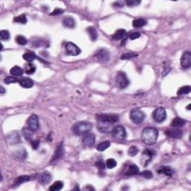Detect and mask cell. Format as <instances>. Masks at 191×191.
I'll list each match as a JSON object with an SVG mask.
<instances>
[{
	"mask_svg": "<svg viewBox=\"0 0 191 191\" xmlns=\"http://www.w3.org/2000/svg\"><path fill=\"white\" fill-rule=\"evenodd\" d=\"M0 38L2 40H8L10 38V34L7 30H2L0 32Z\"/></svg>",
	"mask_w": 191,
	"mask_h": 191,
	"instance_id": "cell-40",
	"label": "cell"
},
{
	"mask_svg": "<svg viewBox=\"0 0 191 191\" xmlns=\"http://www.w3.org/2000/svg\"><path fill=\"white\" fill-rule=\"evenodd\" d=\"M5 90L4 87H1V94L3 95L5 93Z\"/></svg>",
	"mask_w": 191,
	"mask_h": 191,
	"instance_id": "cell-51",
	"label": "cell"
},
{
	"mask_svg": "<svg viewBox=\"0 0 191 191\" xmlns=\"http://www.w3.org/2000/svg\"><path fill=\"white\" fill-rule=\"evenodd\" d=\"M62 23H63V26L70 28H74L75 25H76V21H75V20L73 17H64L63 21H62Z\"/></svg>",
	"mask_w": 191,
	"mask_h": 191,
	"instance_id": "cell-21",
	"label": "cell"
},
{
	"mask_svg": "<svg viewBox=\"0 0 191 191\" xmlns=\"http://www.w3.org/2000/svg\"><path fill=\"white\" fill-rule=\"evenodd\" d=\"M110 145H111L110 141H104V142L99 143L97 146V150L99 151V152H103V151H105L109 147Z\"/></svg>",
	"mask_w": 191,
	"mask_h": 191,
	"instance_id": "cell-34",
	"label": "cell"
},
{
	"mask_svg": "<svg viewBox=\"0 0 191 191\" xmlns=\"http://www.w3.org/2000/svg\"><path fill=\"white\" fill-rule=\"evenodd\" d=\"M165 135L170 138H174V139H180L182 137V131L177 128H172V129H167L164 131Z\"/></svg>",
	"mask_w": 191,
	"mask_h": 191,
	"instance_id": "cell-14",
	"label": "cell"
},
{
	"mask_svg": "<svg viewBox=\"0 0 191 191\" xmlns=\"http://www.w3.org/2000/svg\"><path fill=\"white\" fill-rule=\"evenodd\" d=\"M140 172L139 168L136 165H131L128 167V169L127 170V171L125 172V176H135V175L138 174Z\"/></svg>",
	"mask_w": 191,
	"mask_h": 191,
	"instance_id": "cell-26",
	"label": "cell"
},
{
	"mask_svg": "<svg viewBox=\"0 0 191 191\" xmlns=\"http://www.w3.org/2000/svg\"><path fill=\"white\" fill-rule=\"evenodd\" d=\"M63 187V183L60 181H55L54 184H52V185H51L49 187V190L51 191H58L60 190Z\"/></svg>",
	"mask_w": 191,
	"mask_h": 191,
	"instance_id": "cell-32",
	"label": "cell"
},
{
	"mask_svg": "<svg viewBox=\"0 0 191 191\" xmlns=\"http://www.w3.org/2000/svg\"><path fill=\"white\" fill-rule=\"evenodd\" d=\"M112 135L115 139L123 140L126 138L127 134L125 128L122 125H117L112 129Z\"/></svg>",
	"mask_w": 191,
	"mask_h": 191,
	"instance_id": "cell-8",
	"label": "cell"
},
{
	"mask_svg": "<svg viewBox=\"0 0 191 191\" xmlns=\"http://www.w3.org/2000/svg\"><path fill=\"white\" fill-rule=\"evenodd\" d=\"M96 166L98 167L100 170H103L105 168V163L102 160H99L96 163Z\"/></svg>",
	"mask_w": 191,
	"mask_h": 191,
	"instance_id": "cell-45",
	"label": "cell"
},
{
	"mask_svg": "<svg viewBox=\"0 0 191 191\" xmlns=\"http://www.w3.org/2000/svg\"><path fill=\"white\" fill-rule=\"evenodd\" d=\"M152 117L155 122L160 123L163 122L167 118V112L166 110L163 108H157L152 114Z\"/></svg>",
	"mask_w": 191,
	"mask_h": 191,
	"instance_id": "cell-4",
	"label": "cell"
},
{
	"mask_svg": "<svg viewBox=\"0 0 191 191\" xmlns=\"http://www.w3.org/2000/svg\"><path fill=\"white\" fill-rule=\"evenodd\" d=\"M117 165V161L113 158L108 159V160L105 161V166L108 169L114 168V167H116Z\"/></svg>",
	"mask_w": 191,
	"mask_h": 191,
	"instance_id": "cell-37",
	"label": "cell"
},
{
	"mask_svg": "<svg viewBox=\"0 0 191 191\" xmlns=\"http://www.w3.org/2000/svg\"><path fill=\"white\" fill-rule=\"evenodd\" d=\"M186 123L185 120L181 117H176L171 122V126L173 128H180V127L184 126V124Z\"/></svg>",
	"mask_w": 191,
	"mask_h": 191,
	"instance_id": "cell-23",
	"label": "cell"
},
{
	"mask_svg": "<svg viewBox=\"0 0 191 191\" xmlns=\"http://www.w3.org/2000/svg\"><path fill=\"white\" fill-rule=\"evenodd\" d=\"M158 138V131L155 128L147 127L141 132V141L146 145H152L156 143Z\"/></svg>",
	"mask_w": 191,
	"mask_h": 191,
	"instance_id": "cell-1",
	"label": "cell"
},
{
	"mask_svg": "<svg viewBox=\"0 0 191 191\" xmlns=\"http://www.w3.org/2000/svg\"><path fill=\"white\" fill-rule=\"evenodd\" d=\"M155 155V152L150 149H146L144 152H143L141 160H142V164L146 166L149 163H150L152 157Z\"/></svg>",
	"mask_w": 191,
	"mask_h": 191,
	"instance_id": "cell-9",
	"label": "cell"
},
{
	"mask_svg": "<svg viewBox=\"0 0 191 191\" xmlns=\"http://www.w3.org/2000/svg\"><path fill=\"white\" fill-rule=\"evenodd\" d=\"M116 82L119 88L124 89L127 87L129 84V80L127 78V76L123 72H119L116 76Z\"/></svg>",
	"mask_w": 191,
	"mask_h": 191,
	"instance_id": "cell-5",
	"label": "cell"
},
{
	"mask_svg": "<svg viewBox=\"0 0 191 191\" xmlns=\"http://www.w3.org/2000/svg\"><path fill=\"white\" fill-rule=\"evenodd\" d=\"M87 32H88L89 36H90L91 40L94 41L97 39V37H98V33H97L96 28L95 27H93V26L88 27V28H87Z\"/></svg>",
	"mask_w": 191,
	"mask_h": 191,
	"instance_id": "cell-27",
	"label": "cell"
},
{
	"mask_svg": "<svg viewBox=\"0 0 191 191\" xmlns=\"http://www.w3.org/2000/svg\"><path fill=\"white\" fill-rule=\"evenodd\" d=\"M181 64L185 69L190 67L191 66V53L190 52H185L183 53L181 58Z\"/></svg>",
	"mask_w": 191,
	"mask_h": 191,
	"instance_id": "cell-13",
	"label": "cell"
},
{
	"mask_svg": "<svg viewBox=\"0 0 191 191\" xmlns=\"http://www.w3.org/2000/svg\"><path fill=\"white\" fill-rule=\"evenodd\" d=\"M124 2H122V1H120V2H116L115 3H114V5H116L117 6V7H120V8H122V7H123L124 6Z\"/></svg>",
	"mask_w": 191,
	"mask_h": 191,
	"instance_id": "cell-49",
	"label": "cell"
},
{
	"mask_svg": "<svg viewBox=\"0 0 191 191\" xmlns=\"http://www.w3.org/2000/svg\"><path fill=\"white\" fill-rule=\"evenodd\" d=\"M31 176H21L15 179V181H14V184L17 186H19L20 184H23V183L29 181L30 180H31Z\"/></svg>",
	"mask_w": 191,
	"mask_h": 191,
	"instance_id": "cell-29",
	"label": "cell"
},
{
	"mask_svg": "<svg viewBox=\"0 0 191 191\" xmlns=\"http://www.w3.org/2000/svg\"><path fill=\"white\" fill-rule=\"evenodd\" d=\"M96 57L97 59L101 60V61H107L109 60L110 58L109 52L105 49H99L96 54Z\"/></svg>",
	"mask_w": 191,
	"mask_h": 191,
	"instance_id": "cell-15",
	"label": "cell"
},
{
	"mask_svg": "<svg viewBox=\"0 0 191 191\" xmlns=\"http://www.w3.org/2000/svg\"><path fill=\"white\" fill-rule=\"evenodd\" d=\"M126 5L129 7H133V6H136L138 5L141 3V1L140 0H128L126 1Z\"/></svg>",
	"mask_w": 191,
	"mask_h": 191,
	"instance_id": "cell-44",
	"label": "cell"
},
{
	"mask_svg": "<svg viewBox=\"0 0 191 191\" xmlns=\"http://www.w3.org/2000/svg\"><path fill=\"white\" fill-rule=\"evenodd\" d=\"M36 70V67L34 66V64L31 63H28L26 64V66H25V73L27 74H33Z\"/></svg>",
	"mask_w": 191,
	"mask_h": 191,
	"instance_id": "cell-35",
	"label": "cell"
},
{
	"mask_svg": "<svg viewBox=\"0 0 191 191\" xmlns=\"http://www.w3.org/2000/svg\"><path fill=\"white\" fill-rule=\"evenodd\" d=\"M93 125L88 122H80L76 123L73 127V132L76 135H84L88 134L92 130Z\"/></svg>",
	"mask_w": 191,
	"mask_h": 191,
	"instance_id": "cell-2",
	"label": "cell"
},
{
	"mask_svg": "<svg viewBox=\"0 0 191 191\" xmlns=\"http://www.w3.org/2000/svg\"><path fill=\"white\" fill-rule=\"evenodd\" d=\"M10 73H11V74L14 76H23L24 71L21 67H20V66H15L11 69Z\"/></svg>",
	"mask_w": 191,
	"mask_h": 191,
	"instance_id": "cell-31",
	"label": "cell"
},
{
	"mask_svg": "<svg viewBox=\"0 0 191 191\" xmlns=\"http://www.w3.org/2000/svg\"><path fill=\"white\" fill-rule=\"evenodd\" d=\"M23 58L24 60H25L26 61L31 63V62L34 61V60L36 59L37 56L35 55V54L34 53V52H25V54H23Z\"/></svg>",
	"mask_w": 191,
	"mask_h": 191,
	"instance_id": "cell-30",
	"label": "cell"
},
{
	"mask_svg": "<svg viewBox=\"0 0 191 191\" xmlns=\"http://www.w3.org/2000/svg\"><path fill=\"white\" fill-rule=\"evenodd\" d=\"M158 174H163L167 176H172L173 174V171L170 167H160V168L157 170Z\"/></svg>",
	"mask_w": 191,
	"mask_h": 191,
	"instance_id": "cell-24",
	"label": "cell"
},
{
	"mask_svg": "<svg viewBox=\"0 0 191 191\" xmlns=\"http://www.w3.org/2000/svg\"><path fill=\"white\" fill-rule=\"evenodd\" d=\"M63 154H64V150H63V143H60L59 145L57 147L56 150H55V154L53 155V157L52 159V162H53L54 160H59L63 157Z\"/></svg>",
	"mask_w": 191,
	"mask_h": 191,
	"instance_id": "cell-16",
	"label": "cell"
},
{
	"mask_svg": "<svg viewBox=\"0 0 191 191\" xmlns=\"http://www.w3.org/2000/svg\"><path fill=\"white\" fill-rule=\"evenodd\" d=\"M140 37H141V34H140L139 32H134V33H132L131 35H130V39L133 40L138 39V38H139Z\"/></svg>",
	"mask_w": 191,
	"mask_h": 191,
	"instance_id": "cell-48",
	"label": "cell"
},
{
	"mask_svg": "<svg viewBox=\"0 0 191 191\" xmlns=\"http://www.w3.org/2000/svg\"><path fill=\"white\" fill-rule=\"evenodd\" d=\"M138 56V54L134 53V52H128V53H125L121 56V59L122 60H128L131 59V58H136Z\"/></svg>",
	"mask_w": 191,
	"mask_h": 191,
	"instance_id": "cell-36",
	"label": "cell"
},
{
	"mask_svg": "<svg viewBox=\"0 0 191 191\" xmlns=\"http://www.w3.org/2000/svg\"><path fill=\"white\" fill-rule=\"evenodd\" d=\"M99 122H108V123H114L119 120V116L117 114H99L96 116Z\"/></svg>",
	"mask_w": 191,
	"mask_h": 191,
	"instance_id": "cell-3",
	"label": "cell"
},
{
	"mask_svg": "<svg viewBox=\"0 0 191 191\" xmlns=\"http://www.w3.org/2000/svg\"><path fill=\"white\" fill-rule=\"evenodd\" d=\"M16 42L18 44L21 46H24V45H26L27 43H28V40L25 37H24L22 35H19L16 37Z\"/></svg>",
	"mask_w": 191,
	"mask_h": 191,
	"instance_id": "cell-39",
	"label": "cell"
},
{
	"mask_svg": "<svg viewBox=\"0 0 191 191\" xmlns=\"http://www.w3.org/2000/svg\"><path fill=\"white\" fill-rule=\"evenodd\" d=\"M146 24H147V21L143 18L136 19V20H134L132 22V25L134 28H141V27L146 25Z\"/></svg>",
	"mask_w": 191,
	"mask_h": 191,
	"instance_id": "cell-28",
	"label": "cell"
},
{
	"mask_svg": "<svg viewBox=\"0 0 191 191\" xmlns=\"http://www.w3.org/2000/svg\"><path fill=\"white\" fill-rule=\"evenodd\" d=\"M145 117H146V116H145L144 112H143L141 110H133L131 111V114H130V118H131L132 122H134L135 124L141 123L144 121Z\"/></svg>",
	"mask_w": 191,
	"mask_h": 191,
	"instance_id": "cell-6",
	"label": "cell"
},
{
	"mask_svg": "<svg viewBox=\"0 0 191 191\" xmlns=\"http://www.w3.org/2000/svg\"><path fill=\"white\" fill-rule=\"evenodd\" d=\"M14 22H15V23H22V24H25L27 23L26 17H25V15H24V14H22V15L18 16V17H14Z\"/></svg>",
	"mask_w": 191,
	"mask_h": 191,
	"instance_id": "cell-38",
	"label": "cell"
},
{
	"mask_svg": "<svg viewBox=\"0 0 191 191\" xmlns=\"http://www.w3.org/2000/svg\"><path fill=\"white\" fill-rule=\"evenodd\" d=\"M22 133L24 138L28 141H31L34 137V131L29 128V127H25L22 130Z\"/></svg>",
	"mask_w": 191,
	"mask_h": 191,
	"instance_id": "cell-20",
	"label": "cell"
},
{
	"mask_svg": "<svg viewBox=\"0 0 191 191\" xmlns=\"http://www.w3.org/2000/svg\"><path fill=\"white\" fill-rule=\"evenodd\" d=\"M65 50H66V53L69 55H79L81 53L80 48L78 47L77 45L72 42H67L65 44Z\"/></svg>",
	"mask_w": 191,
	"mask_h": 191,
	"instance_id": "cell-7",
	"label": "cell"
},
{
	"mask_svg": "<svg viewBox=\"0 0 191 191\" xmlns=\"http://www.w3.org/2000/svg\"><path fill=\"white\" fill-rule=\"evenodd\" d=\"M31 147H32L33 149H34V150H36V149H38V147H39L40 146V141H38V140H34V141H31Z\"/></svg>",
	"mask_w": 191,
	"mask_h": 191,
	"instance_id": "cell-46",
	"label": "cell"
},
{
	"mask_svg": "<svg viewBox=\"0 0 191 191\" xmlns=\"http://www.w3.org/2000/svg\"><path fill=\"white\" fill-rule=\"evenodd\" d=\"M51 179H52V176H51V175L49 174V173H47V172L41 173L40 176L39 177V180L40 181V183H42V184H48V183L50 182Z\"/></svg>",
	"mask_w": 191,
	"mask_h": 191,
	"instance_id": "cell-25",
	"label": "cell"
},
{
	"mask_svg": "<svg viewBox=\"0 0 191 191\" xmlns=\"http://www.w3.org/2000/svg\"><path fill=\"white\" fill-rule=\"evenodd\" d=\"M126 36V31L123 28H121V29H118L114 34H113L112 38L114 40H122V38H124Z\"/></svg>",
	"mask_w": 191,
	"mask_h": 191,
	"instance_id": "cell-22",
	"label": "cell"
},
{
	"mask_svg": "<svg viewBox=\"0 0 191 191\" xmlns=\"http://www.w3.org/2000/svg\"><path fill=\"white\" fill-rule=\"evenodd\" d=\"M27 123H28V127L34 131H37L39 128V119H38V117L36 114H32L31 116H30L29 118L28 119V121H27Z\"/></svg>",
	"mask_w": 191,
	"mask_h": 191,
	"instance_id": "cell-11",
	"label": "cell"
},
{
	"mask_svg": "<svg viewBox=\"0 0 191 191\" xmlns=\"http://www.w3.org/2000/svg\"><path fill=\"white\" fill-rule=\"evenodd\" d=\"M187 110H190V104H189L187 106Z\"/></svg>",
	"mask_w": 191,
	"mask_h": 191,
	"instance_id": "cell-52",
	"label": "cell"
},
{
	"mask_svg": "<svg viewBox=\"0 0 191 191\" xmlns=\"http://www.w3.org/2000/svg\"><path fill=\"white\" fill-rule=\"evenodd\" d=\"M6 141L11 145L17 144L20 141V135L17 131H12L6 136Z\"/></svg>",
	"mask_w": 191,
	"mask_h": 191,
	"instance_id": "cell-10",
	"label": "cell"
},
{
	"mask_svg": "<svg viewBox=\"0 0 191 191\" xmlns=\"http://www.w3.org/2000/svg\"><path fill=\"white\" fill-rule=\"evenodd\" d=\"M84 190H94V188H93V187H91V186H90V185H87V187H85L84 188Z\"/></svg>",
	"mask_w": 191,
	"mask_h": 191,
	"instance_id": "cell-50",
	"label": "cell"
},
{
	"mask_svg": "<svg viewBox=\"0 0 191 191\" xmlns=\"http://www.w3.org/2000/svg\"><path fill=\"white\" fill-rule=\"evenodd\" d=\"M4 82L6 84H10L12 83H15V82H19V79L13 76H8L4 79Z\"/></svg>",
	"mask_w": 191,
	"mask_h": 191,
	"instance_id": "cell-42",
	"label": "cell"
},
{
	"mask_svg": "<svg viewBox=\"0 0 191 191\" xmlns=\"http://www.w3.org/2000/svg\"><path fill=\"white\" fill-rule=\"evenodd\" d=\"M111 123L108 122H98V128L100 131L102 133H108L111 130Z\"/></svg>",
	"mask_w": 191,
	"mask_h": 191,
	"instance_id": "cell-19",
	"label": "cell"
},
{
	"mask_svg": "<svg viewBox=\"0 0 191 191\" xmlns=\"http://www.w3.org/2000/svg\"><path fill=\"white\" fill-rule=\"evenodd\" d=\"M138 152H139L138 148L135 146H132L128 149V154L129 155V156H131V157H134V156H135L138 153Z\"/></svg>",
	"mask_w": 191,
	"mask_h": 191,
	"instance_id": "cell-41",
	"label": "cell"
},
{
	"mask_svg": "<svg viewBox=\"0 0 191 191\" xmlns=\"http://www.w3.org/2000/svg\"><path fill=\"white\" fill-rule=\"evenodd\" d=\"M28 156V152L25 148H20L14 151L13 153V157L18 160H25Z\"/></svg>",
	"mask_w": 191,
	"mask_h": 191,
	"instance_id": "cell-12",
	"label": "cell"
},
{
	"mask_svg": "<svg viewBox=\"0 0 191 191\" xmlns=\"http://www.w3.org/2000/svg\"><path fill=\"white\" fill-rule=\"evenodd\" d=\"M96 141V136L93 134H87L83 138V144L86 146H91L94 144Z\"/></svg>",
	"mask_w": 191,
	"mask_h": 191,
	"instance_id": "cell-17",
	"label": "cell"
},
{
	"mask_svg": "<svg viewBox=\"0 0 191 191\" xmlns=\"http://www.w3.org/2000/svg\"><path fill=\"white\" fill-rule=\"evenodd\" d=\"M19 83L22 87H25V88H30V87H33V85H34L33 81L31 79L27 77H24L19 79Z\"/></svg>",
	"mask_w": 191,
	"mask_h": 191,
	"instance_id": "cell-18",
	"label": "cell"
},
{
	"mask_svg": "<svg viewBox=\"0 0 191 191\" xmlns=\"http://www.w3.org/2000/svg\"><path fill=\"white\" fill-rule=\"evenodd\" d=\"M140 174H141V176H143V177L146 178V179H152V178L153 177V174H152V172L149 171V170H145V171L142 172V173H140Z\"/></svg>",
	"mask_w": 191,
	"mask_h": 191,
	"instance_id": "cell-43",
	"label": "cell"
},
{
	"mask_svg": "<svg viewBox=\"0 0 191 191\" xmlns=\"http://www.w3.org/2000/svg\"><path fill=\"white\" fill-rule=\"evenodd\" d=\"M63 13V10L60 8H56L53 11L52 13L50 14L51 16H57V15H59V14H61Z\"/></svg>",
	"mask_w": 191,
	"mask_h": 191,
	"instance_id": "cell-47",
	"label": "cell"
},
{
	"mask_svg": "<svg viewBox=\"0 0 191 191\" xmlns=\"http://www.w3.org/2000/svg\"><path fill=\"white\" fill-rule=\"evenodd\" d=\"M191 91V87L190 86H184V87H181V88L179 89L177 92L178 96L181 95H185L190 93Z\"/></svg>",
	"mask_w": 191,
	"mask_h": 191,
	"instance_id": "cell-33",
	"label": "cell"
}]
</instances>
